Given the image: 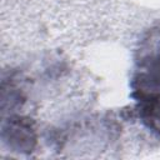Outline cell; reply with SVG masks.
I'll return each instance as SVG.
<instances>
[{"label":"cell","instance_id":"obj_1","mask_svg":"<svg viewBox=\"0 0 160 160\" xmlns=\"http://www.w3.org/2000/svg\"><path fill=\"white\" fill-rule=\"evenodd\" d=\"M140 114L144 122L152 130L160 132V91L140 98Z\"/></svg>","mask_w":160,"mask_h":160}]
</instances>
